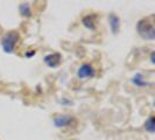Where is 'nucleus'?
<instances>
[{
    "label": "nucleus",
    "mask_w": 155,
    "mask_h": 140,
    "mask_svg": "<svg viewBox=\"0 0 155 140\" xmlns=\"http://www.w3.org/2000/svg\"><path fill=\"white\" fill-rule=\"evenodd\" d=\"M154 15L141 19L138 25H137V29L139 35L143 40L148 41H153L155 39V28H154Z\"/></svg>",
    "instance_id": "nucleus-1"
},
{
    "label": "nucleus",
    "mask_w": 155,
    "mask_h": 140,
    "mask_svg": "<svg viewBox=\"0 0 155 140\" xmlns=\"http://www.w3.org/2000/svg\"><path fill=\"white\" fill-rule=\"evenodd\" d=\"M18 40H19V35H18L16 32L7 33L1 40V47H2L4 52L7 53V54H12L14 52V48H15Z\"/></svg>",
    "instance_id": "nucleus-2"
},
{
    "label": "nucleus",
    "mask_w": 155,
    "mask_h": 140,
    "mask_svg": "<svg viewBox=\"0 0 155 140\" xmlns=\"http://www.w3.org/2000/svg\"><path fill=\"white\" fill-rule=\"evenodd\" d=\"M94 75H96V71H94L92 65H90V64H83V65H81L79 69L77 70V76L81 78V79L93 77Z\"/></svg>",
    "instance_id": "nucleus-3"
},
{
    "label": "nucleus",
    "mask_w": 155,
    "mask_h": 140,
    "mask_svg": "<svg viewBox=\"0 0 155 140\" xmlns=\"http://www.w3.org/2000/svg\"><path fill=\"white\" fill-rule=\"evenodd\" d=\"M62 61V57L58 53H53V54L47 55L45 57V63L49 68H56L60 65V63Z\"/></svg>",
    "instance_id": "nucleus-4"
},
{
    "label": "nucleus",
    "mask_w": 155,
    "mask_h": 140,
    "mask_svg": "<svg viewBox=\"0 0 155 140\" xmlns=\"http://www.w3.org/2000/svg\"><path fill=\"white\" fill-rule=\"evenodd\" d=\"M72 118L67 115H63V116H57L54 118V124L56 127H64V126H68L71 123Z\"/></svg>",
    "instance_id": "nucleus-5"
},
{
    "label": "nucleus",
    "mask_w": 155,
    "mask_h": 140,
    "mask_svg": "<svg viewBox=\"0 0 155 140\" xmlns=\"http://www.w3.org/2000/svg\"><path fill=\"white\" fill-rule=\"evenodd\" d=\"M109 22L110 27H111V31L113 34H117L119 29H120V19L114 14H111L109 18Z\"/></svg>",
    "instance_id": "nucleus-6"
},
{
    "label": "nucleus",
    "mask_w": 155,
    "mask_h": 140,
    "mask_svg": "<svg viewBox=\"0 0 155 140\" xmlns=\"http://www.w3.org/2000/svg\"><path fill=\"white\" fill-rule=\"evenodd\" d=\"M132 83L134 84V85L139 86V88H141V86L150 85V84L147 83L146 81H143V77H142V75H141V74H137V75L132 78Z\"/></svg>",
    "instance_id": "nucleus-7"
},
{
    "label": "nucleus",
    "mask_w": 155,
    "mask_h": 140,
    "mask_svg": "<svg viewBox=\"0 0 155 140\" xmlns=\"http://www.w3.org/2000/svg\"><path fill=\"white\" fill-rule=\"evenodd\" d=\"M145 130L149 133L155 132V117L150 116L145 123Z\"/></svg>",
    "instance_id": "nucleus-8"
},
{
    "label": "nucleus",
    "mask_w": 155,
    "mask_h": 140,
    "mask_svg": "<svg viewBox=\"0 0 155 140\" xmlns=\"http://www.w3.org/2000/svg\"><path fill=\"white\" fill-rule=\"evenodd\" d=\"M83 25L85 26L86 28H89V29H91V31H93L94 28H96V25H94V20H93V16L91 15H87V16H84L83 18Z\"/></svg>",
    "instance_id": "nucleus-9"
},
{
    "label": "nucleus",
    "mask_w": 155,
    "mask_h": 140,
    "mask_svg": "<svg viewBox=\"0 0 155 140\" xmlns=\"http://www.w3.org/2000/svg\"><path fill=\"white\" fill-rule=\"evenodd\" d=\"M19 12L22 16H31V6L28 4H21L19 6Z\"/></svg>",
    "instance_id": "nucleus-10"
},
{
    "label": "nucleus",
    "mask_w": 155,
    "mask_h": 140,
    "mask_svg": "<svg viewBox=\"0 0 155 140\" xmlns=\"http://www.w3.org/2000/svg\"><path fill=\"white\" fill-rule=\"evenodd\" d=\"M150 62L153 63V64L155 63V61H154V52H153V53L150 54Z\"/></svg>",
    "instance_id": "nucleus-11"
}]
</instances>
